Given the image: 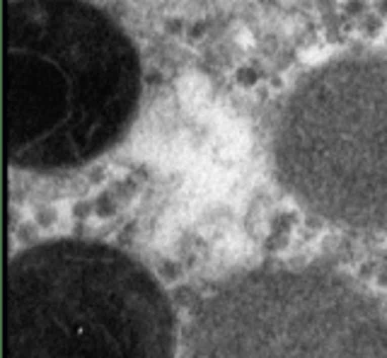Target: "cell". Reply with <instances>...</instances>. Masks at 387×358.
Wrapping results in <instances>:
<instances>
[{"instance_id":"5b68a950","label":"cell","mask_w":387,"mask_h":358,"mask_svg":"<svg viewBox=\"0 0 387 358\" xmlns=\"http://www.w3.org/2000/svg\"><path fill=\"white\" fill-rule=\"evenodd\" d=\"M363 27L373 34V36L382 32V22H380V17H375V15H368V17H365V22H363Z\"/></svg>"},{"instance_id":"ba28073f","label":"cell","mask_w":387,"mask_h":358,"mask_svg":"<svg viewBox=\"0 0 387 358\" xmlns=\"http://www.w3.org/2000/svg\"><path fill=\"white\" fill-rule=\"evenodd\" d=\"M365 5V0H346V12H363Z\"/></svg>"},{"instance_id":"30bf717a","label":"cell","mask_w":387,"mask_h":358,"mask_svg":"<svg viewBox=\"0 0 387 358\" xmlns=\"http://www.w3.org/2000/svg\"><path fill=\"white\" fill-rule=\"evenodd\" d=\"M377 10H380L382 17H387V0H380V3H377Z\"/></svg>"},{"instance_id":"8992f818","label":"cell","mask_w":387,"mask_h":358,"mask_svg":"<svg viewBox=\"0 0 387 358\" xmlns=\"http://www.w3.org/2000/svg\"><path fill=\"white\" fill-rule=\"evenodd\" d=\"M237 80L242 83V85H252L256 80V73L252 70V68H247V65H242L240 70H237Z\"/></svg>"},{"instance_id":"7a4b0ae2","label":"cell","mask_w":387,"mask_h":358,"mask_svg":"<svg viewBox=\"0 0 387 358\" xmlns=\"http://www.w3.org/2000/svg\"><path fill=\"white\" fill-rule=\"evenodd\" d=\"M175 315L150 271L116 247L54 240L5 276V358H172Z\"/></svg>"},{"instance_id":"3957f363","label":"cell","mask_w":387,"mask_h":358,"mask_svg":"<svg viewBox=\"0 0 387 358\" xmlns=\"http://www.w3.org/2000/svg\"><path fill=\"white\" fill-rule=\"evenodd\" d=\"M281 182L317 216L387 232V58H336L290 95L274 136Z\"/></svg>"},{"instance_id":"9c48e42d","label":"cell","mask_w":387,"mask_h":358,"mask_svg":"<svg viewBox=\"0 0 387 358\" xmlns=\"http://www.w3.org/2000/svg\"><path fill=\"white\" fill-rule=\"evenodd\" d=\"M182 27H184V24H182V20H167L165 22V29L169 34H179V32H182Z\"/></svg>"},{"instance_id":"52a82bcc","label":"cell","mask_w":387,"mask_h":358,"mask_svg":"<svg viewBox=\"0 0 387 358\" xmlns=\"http://www.w3.org/2000/svg\"><path fill=\"white\" fill-rule=\"evenodd\" d=\"M203 32H206V24H203V22H196V24L189 27V39H191V42H194V39H201Z\"/></svg>"},{"instance_id":"6da1fadb","label":"cell","mask_w":387,"mask_h":358,"mask_svg":"<svg viewBox=\"0 0 387 358\" xmlns=\"http://www.w3.org/2000/svg\"><path fill=\"white\" fill-rule=\"evenodd\" d=\"M128 34L88 0H10L3 22V145L34 172L73 170L121 138L141 99Z\"/></svg>"},{"instance_id":"277c9868","label":"cell","mask_w":387,"mask_h":358,"mask_svg":"<svg viewBox=\"0 0 387 358\" xmlns=\"http://www.w3.org/2000/svg\"><path fill=\"white\" fill-rule=\"evenodd\" d=\"M184 358H387V320L336 273L262 269L203 300Z\"/></svg>"}]
</instances>
